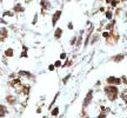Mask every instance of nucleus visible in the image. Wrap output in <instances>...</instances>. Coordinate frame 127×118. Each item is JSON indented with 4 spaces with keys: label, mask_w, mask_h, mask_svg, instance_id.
<instances>
[{
    "label": "nucleus",
    "mask_w": 127,
    "mask_h": 118,
    "mask_svg": "<svg viewBox=\"0 0 127 118\" xmlns=\"http://www.w3.org/2000/svg\"><path fill=\"white\" fill-rule=\"evenodd\" d=\"M104 92H105L106 97L108 100L111 102H115L118 99V95H119V89L115 85H107L104 87Z\"/></svg>",
    "instance_id": "f257e3e1"
},
{
    "label": "nucleus",
    "mask_w": 127,
    "mask_h": 118,
    "mask_svg": "<svg viewBox=\"0 0 127 118\" xmlns=\"http://www.w3.org/2000/svg\"><path fill=\"white\" fill-rule=\"evenodd\" d=\"M40 7H41V14L42 16H46V13L52 10V2L51 0H40Z\"/></svg>",
    "instance_id": "f03ea898"
},
{
    "label": "nucleus",
    "mask_w": 127,
    "mask_h": 118,
    "mask_svg": "<svg viewBox=\"0 0 127 118\" xmlns=\"http://www.w3.org/2000/svg\"><path fill=\"white\" fill-rule=\"evenodd\" d=\"M16 75L19 78L21 79H28V80H32V79H34V75L31 73L30 71H26V70H20L16 72Z\"/></svg>",
    "instance_id": "7ed1b4c3"
},
{
    "label": "nucleus",
    "mask_w": 127,
    "mask_h": 118,
    "mask_svg": "<svg viewBox=\"0 0 127 118\" xmlns=\"http://www.w3.org/2000/svg\"><path fill=\"white\" fill-rule=\"evenodd\" d=\"M61 16H63V11H61V10H57V11L53 13V14H52V19H51V22H52V27H54V28H55V26H57L58 21L60 20Z\"/></svg>",
    "instance_id": "20e7f679"
},
{
    "label": "nucleus",
    "mask_w": 127,
    "mask_h": 118,
    "mask_svg": "<svg viewBox=\"0 0 127 118\" xmlns=\"http://www.w3.org/2000/svg\"><path fill=\"white\" fill-rule=\"evenodd\" d=\"M93 100V90H90V91L86 93V97H85L84 102H82V107L86 109V107L90 106V104Z\"/></svg>",
    "instance_id": "39448f33"
},
{
    "label": "nucleus",
    "mask_w": 127,
    "mask_h": 118,
    "mask_svg": "<svg viewBox=\"0 0 127 118\" xmlns=\"http://www.w3.org/2000/svg\"><path fill=\"white\" fill-rule=\"evenodd\" d=\"M7 85L10 86L11 89H14V90H16L19 86L22 85V81H21V78H19V77H16V78H14V79H11V80H8V83H7Z\"/></svg>",
    "instance_id": "423d86ee"
},
{
    "label": "nucleus",
    "mask_w": 127,
    "mask_h": 118,
    "mask_svg": "<svg viewBox=\"0 0 127 118\" xmlns=\"http://www.w3.org/2000/svg\"><path fill=\"white\" fill-rule=\"evenodd\" d=\"M5 100H6V103H7L10 106H16V104L19 103L18 97L14 96V95H7V96L5 97Z\"/></svg>",
    "instance_id": "0eeeda50"
},
{
    "label": "nucleus",
    "mask_w": 127,
    "mask_h": 118,
    "mask_svg": "<svg viewBox=\"0 0 127 118\" xmlns=\"http://www.w3.org/2000/svg\"><path fill=\"white\" fill-rule=\"evenodd\" d=\"M10 36V31L6 26H0V43H4Z\"/></svg>",
    "instance_id": "6e6552de"
},
{
    "label": "nucleus",
    "mask_w": 127,
    "mask_h": 118,
    "mask_svg": "<svg viewBox=\"0 0 127 118\" xmlns=\"http://www.w3.org/2000/svg\"><path fill=\"white\" fill-rule=\"evenodd\" d=\"M106 81L108 85H120L122 84L121 78H118V77H114V76H110L108 78H106Z\"/></svg>",
    "instance_id": "1a4fd4ad"
},
{
    "label": "nucleus",
    "mask_w": 127,
    "mask_h": 118,
    "mask_svg": "<svg viewBox=\"0 0 127 118\" xmlns=\"http://www.w3.org/2000/svg\"><path fill=\"white\" fill-rule=\"evenodd\" d=\"M12 11L14 12L16 14L24 13V12H25V7H24V5H22L21 2H16V4H14V6H13V8H12Z\"/></svg>",
    "instance_id": "9d476101"
},
{
    "label": "nucleus",
    "mask_w": 127,
    "mask_h": 118,
    "mask_svg": "<svg viewBox=\"0 0 127 118\" xmlns=\"http://www.w3.org/2000/svg\"><path fill=\"white\" fill-rule=\"evenodd\" d=\"M63 28L61 27H55L54 28V34H53V37H54V39L55 40H60L61 39V37H63Z\"/></svg>",
    "instance_id": "9b49d317"
},
{
    "label": "nucleus",
    "mask_w": 127,
    "mask_h": 118,
    "mask_svg": "<svg viewBox=\"0 0 127 118\" xmlns=\"http://www.w3.org/2000/svg\"><path fill=\"white\" fill-rule=\"evenodd\" d=\"M84 33H85V30H81L78 36V39H77V44H75V48H79L82 44V40H84Z\"/></svg>",
    "instance_id": "f8f14e48"
},
{
    "label": "nucleus",
    "mask_w": 127,
    "mask_h": 118,
    "mask_svg": "<svg viewBox=\"0 0 127 118\" xmlns=\"http://www.w3.org/2000/svg\"><path fill=\"white\" fill-rule=\"evenodd\" d=\"M125 56H126L125 53L116 54V56H113V57H112L111 60H112V61H114V63H120V61H122V60H124V58H125Z\"/></svg>",
    "instance_id": "ddd939ff"
},
{
    "label": "nucleus",
    "mask_w": 127,
    "mask_h": 118,
    "mask_svg": "<svg viewBox=\"0 0 127 118\" xmlns=\"http://www.w3.org/2000/svg\"><path fill=\"white\" fill-rule=\"evenodd\" d=\"M19 58L22 59V58H28V47H27L26 45H24L22 44V51H21L20 56H19Z\"/></svg>",
    "instance_id": "4468645a"
},
{
    "label": "nucleus",
    "mask_w": 127,
    "mask_h": 118,
    "mask_svg": "<svg viewBox=\"0 0 127 118\" xmlns=\"http://www.w3.org/2000/svg\"><path fill=\"white\" fill-rule=\"evenodd\" d=\"M114 26H115V20L113 19V20H111L110 22H107L105 25V28L106 31H108V32H111V31H113V28H114Z\"/></svg>",
    "instance_id": "2eb2a0df"
},
{
    "label": "nucleus",
    "mask_w": 127,
    "mask_h": 118,
    "mask_svg": "<svg viewBox=\"0 0 127 118\" xmlns=\"http://www.w3.org/2000/svg\"><path fill=\"white\" fill-rule=\"evenodd\" d=\"M4 56L7 57V58H13L14 57V50L12 47H8L5 50V52H4Z\"/></svg>",
    "instance_id": "dca6fc26"
},
{
    "label": "nucleus",
    "mask_w": 127,
    "mask_h": 118,
    "mask_svg": "<svg viewBox=\"0 0 127 118\" xmlns=\"http://www.w3.org/2000/svg\"><path fill=\"white\" fill-rule=\"evenodd\" d=\"M16 16V13L12 11V10H6V11L2 12V18L5 19L6 17H8V18H13V17Z\"/></svg>",
    "instance_id": "f3484780"
},
{
    "label": "nucleus",
    "mask_w": 127,
    "mask_h": 118,
    "mask_svg": "<svg viewBox=\"0 0 127 118\" xmlns=\"http://www.w3.org/2000/svg\"><path fill=\"white\" fill-rule=\"evenodd\" d=\"M59 95H60V91H58L57 93H55V96H54V98L52 99V102L49 103V105H48V110H49V111H51L53 107H54V104H55V102H57V99H58Z\"/></svg>",
    "instance_id": "a211bd4d"
},
{
    "label": "nucleus",
    "mask_w": 127,
    "mask_h": 118,
    "mask_svg": "<svg viewBox=\"0 0 127 118\" xmlns=\"http://www.w3.org/2000/svg\"><path fill=\"white\" fill-rule=\"evenodd\" d=\"M59 112H60V109H59V106H54L52 110L49 111V113H51V116H52V117H58Z\"/></svg>",
    "instance_id": "6ab92c4d"
},
{
    "label": "nucleus",
    "mask_w": 127,
    "mask_h": 118,
    "mask_svg": "<svg viewBox=\"0 0 127 118\" xmlns=\"http://www.w3.org/2000/svg\"><path fill=\"white\" fill-rule=\"evenodd\" d=\"M99 38H100V36H99L98 32L94 33V34H92V37H91V45H94V44L99 40Z\"/></svg>",
    "instance_id": "aec40b11"
},
{
    "label": "nucleus",
    "mask_w": 127,
    "mask_h": 118,
    "mask_svg": "<svg viewBox=\"0 0 127 118\" xmlns=\"http://www.w3.org/2000/svg\"><path fill=\"white\" fill-rule=\"evenodd\" d=\"M105 17H106V19H107V20H110V21H111V20H113V11H112V10H110V8H108V10H106Z\"/></svg>",
    "instance_id": "412c9836"
},
{
    "label": "nucleus",
    "mask_w": 127,
    "mask_h": 118,
    "mask_svg": "<svg viewBox=\"0 0 127 118\" xmlns=\"http://www.w3.org/2000/svg\"><path fill=\"white\" fill-rule=\"evenodd\" d=\"M120 97H121L122 100L127 104V89H124V90H122L121 93H120Z\"/></svg>",
    "instance_id": "4be33fe9"
},
{
    "label": "nucleus",
    "mask_w": 127,
    "mask_h": 118,
    "mask_svg": "<svg viewBox=\"0 0 127 118\" xmlns=\"http://www.w3.org/2000/svg\"><path fill=\"white\" fill-rule=\"evenodd\" d=\"M72 64H73V60H71V59L67 58L66 60H65V63L63 64L61 67H63V69H65V67H69V66H72Z\"/></svg>",
    "instance_id": "5701e85b"
},
{
    "label": "nucleus",
    "mask_w": 127,
    "mask_h": 118,
    "mask_svg": "<svg viewBox=\"0 0 127 118\" xmlns=\"http://www.w3.org/2000/svg\"><path fill=\"white\" fill-rule=\"evenodd\" d=\"M72 77V75L71 73H68V75H66L65 77L63 78V85H66L67 83H68V80H69V78Z\"/></svg>",
    "instance_id": "b1692460"
},
{
    "label": "nucleus",
    "mask_w": 127,
    "mask_h": 118,
    "mask_svg": "<svg viewBox=\"0 0 127 118\" xmlns=\"http://www.w3.org/2000/svg\"><path fill=\"white\" fill-rule=\"evenodd\" d=\"M77 39H78V36H73V37L71 38V40H69V45H71V46H75Z\"/></svg>",
    "instance_id": "393cba45"
},
{
    "label": "nucleus",
    "mask_w": 127,
    "mask_h": 118,
    "mask_svg": "<svg viewBox=\"0 0 127 118\" xmlns=\"http://www.w3.org/2000/svg\"><path fill=\"white\" fill-rule=\"evenodd\" d=\"M59 59H60L61 61H63V60H66V59H67V53H66V52H61L60 56H59Z\"/></svg>",
    "instance_id": "a878e982"
},
{
    "label": "nucleus",
    "mask_w": 127,
    "mask_h": 118,
    "mask_svg": "<svg viewBox=\"0 0 127 118\" xmlns=\"http://www.w3.org/2000/svg\"><path fill=\"white\" fill-rule=\"evenodd\" d=\"M54 66H55V69H60L61 66H63V63H61V60L60 59H58L55 63H54Z\"/></svg>",
    "instance_id": "bb28decb"
},
{
    "label": "nucleus",
    "mask_w": 127,
    "mask_h": 118,
    "mask_svg": "<svg viewBox=\"0 0 127 118\" xmlns=\"http://www.w3.org/2000/svg\"><path fill=\"white\" fill-rule=\"evenodd\" d=\"M38 18H39V14H38V13H35V14H34V17H33V20H32V25H37Z\"/></svg>",
    "instance_id": "cd10ccee"
},
{
    "label": "nucleus",
    "mask_w": 127,
    "mask_h": 118,
    "mask_svg": "<svg viewBox=\"0 0 127 118\" xmlns=\"http://www.w3.org/2000/svg\"><path fill=\"white\" fill-rule=\"evenodd\" d=\"M101 36H102V38H105V39H108L110 36H111V32H108V31H104Z\"/></svg>",
    "instance_id": "c85d7f7f"
},
{
    "label": "nucleus",
    "mask_w": 127,
    "mask_h": 118,
    "mask_svg": "<svg viewBox=\"0 0 127 118\" xmlns=\"http://www.w3.org/2000/svg\"><path fill=\"white\" fill-rule=\"evenodd\" d=\"M120 4V1H116V0H112L111 2V6L113 7V8H115V7H118V5Z\"/></svg>",
    "instance_id": "c756f323"
},
{
    "label": "nucleus",
    "mask_w": 127,
    "mask_h": 118,
    "mask_svg": "<svg viewBox=\"0 0 127 118\" xmlns=\"http://www.w3.org/2000/svg\"><path fill=\"white\" fill-rule=\"evenodd\" d=\"M1 61H2V64L5 65V66H8V60H7V57L2 56V58H1Z\"/></svg>",
    "instance_id": "7c9ffc66"
},
{
    "label": "nucleus",
    "mask_w": 127,
    "mask_h": 118,
    "mask_svg": "<svg viewBox=\"0 0 127 118\" xmlns=\"http://www.w3.org/2000/svg\"><path fill=\"white\" fill-rule=\"evenodd\" d=\"M7 24H8V22L6 21V20L4 19V18H2V17H0V25H4V26H6Z\"/></svg>",
    "instance_id": "2f4dec72"
},
{
    "label": "nucleus",
    "mask_w": 127,
    "mask_h": 118,
    "mask_svg": "<svg viewBox=\"0 0 127 118\" xmlns=\"http://www.w3.org/2000/svg\"><path fill=\"white\" fill-rule=\"evenodd\" d=\"M67 28H68L69 31H73V28H74V26H73V22H71V21H69L68 24H67Z\"/></svg>",
    "instance_id": "473e14b6"
},
{
    "label": "nucleus",
    "mask_w": 127,
    "mask_h": 118,
    "mask_svg": "<svg viewBox=\"0 0 127 118\" xmlns=\"http://www.w3.org/2000/svg\"><path fill=\"white\" fill-rule=\"evenodd\" d=\"M121 81H122V84H124V85H127V77L126 76H122L121 77Z\"/></svg>",
    "instance_id": "72a5a7b5"
},
{
    "label": "nucleus",
    "mask_w": 127,
    "mask_h": 118,
    "mask_svg": "<svg viewBox=\"0 0 127 118\" xmlns=\"http://www.w3.org/2000/svg\"><path fill=\"white\" fill-rule=\"evenodd\" d=\"M55 70V66H54V64H49L48 65V71H54Z\"/></svg>",
    "instance_id": "f704fd0d"
},
{
    "label": "nucleus",
    "mask_w": 127,
    "mask_h": 118,
    "mask_svg": "<svg viewBox=\"0 0 127 118\" xmlns=\"http://www.w3.org/2000/svg\"><path fill=\"white\" fill-rule=\"evenodd\" d=\"M37 113H41V106H39L37 109Z\"/></svg>",
    "instance_id": "c9c22d12"
},
{
    "label": "nucleus",
    "mask_w": 127,
    "mask_h": 118,
    "mask_svg": "<svg viewBox=\"0 0 127 118\" xmlns=\"http://www.w3.org/2000/svg\"><path fill=\"white\" fill-rule=\"evenodd\" d=\"M105 2H106V4H107V5H111L112 0H105Z\"/></svg>",
    "instance_id": "e433bc0d"
},
{
    "label": "nucleus",
    "mask_w": 127,
    "mask_h": 118,
    "mask_svg": "<svg viewBox=\"0 0 127 118\" xmlns=\"http://www.w3.org/2000/svg\"><path fill=\"white\" fill-rule=\"evenodd\" d=\"M125 18H127V11H125Z\"/></svg>",
    "instance_id": "4c0bfd02"
},
{
    "label": "nucleus",
    "mask_w": 127,
    "mask_h": 118,
    "mask_svg": "<svg viewBox=\"0 0 127 118\" xmlns=\"http://www.w3.org/2000/svg\"><path fill=\"white\" fill-rule=\"evenodd\" d=\"M0 75H2V71H1V69H0Z\"/></svg>",
    "instance_id": "58836bf2"
}]
</instances>
